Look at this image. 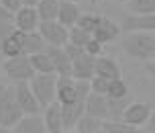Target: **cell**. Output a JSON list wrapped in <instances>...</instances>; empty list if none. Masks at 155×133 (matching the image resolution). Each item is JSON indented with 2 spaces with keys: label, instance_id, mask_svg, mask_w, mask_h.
I'll return each instance as SVG.
<instances>
[{
  "label": "cell",
  "instance_id": "obj_8",
  "mask_svg": "<svg viewBox=\"0 0 155 133\" xmlns=\"http://www.w3.org/2000/svg\"><path fill=\"white\" fill-rule=\"evenodd\" d=\"M124 33L131 31H153L155 33V12H147V15H139V12H131L124 15L120 21Z\"/></svg>",
  "mask_w": 155,
  "mask_h": 133
},
{
  "label": "cell",
  "instance_id": "obj_32",
  "mask_svg": "<svg viewBox=\"0 0 155 133\" xmlns=\"http://www.w3.org/2000/svg\"><path fill=\"white\" fill-rule=\"evenodd\" d=\"M108 84H110V78H104V76H98V74H94L92 80H90L92 92H98V94H106L108 92Z\"/></svg>",
  "mask_w": 155,
  "mask_h": 133
},
{
  "label": "cell",
  "instance_id": "obj_11",
  "mask_svg": "<svg viewBox=\"0 0 155 133\" xmlns=\"http://www.w3.org/2000/svg\"><path fill=\"white\" fill-rule=\"evenodd\" d=\"M47 53L49 57L53 60V66H55V74L57 76H71V55L68 53V49L63 45H47Z\"/></svg>",
  "mask_w": 155,
  "mask_h": 133
},
{
  "label": "cell",
  "instance_id": "obj_23",
  "mask_svg": "<svg viewBox=\"0 0 155 133\" xmlns=\"http://www.w3.org/2000/svg\"><path fill=\"white\" fill-rule=\"evenodd\" d=\"M139 127L129 125L123 119H104L102 121V133H135Z\"/></svg>",
  "mask_w": 155,
  "mask_h": 133
},
{
  "label": "cell",
  "instance_id": "obj_33",
  "mask_svg": "<svg viewBox=\"0 0 155 133\" xmlns=\"http://www.w3.org/2000/svg\"><path fill=\"white\" fill-rule=\"evenodd\" d=\"M84 49L88 51V53H92L94 57H98V55H104V43H102V41H98L96 37H92V39H90V43H88Z\"/></svg>",
  "mask_w": 155,
  "mask_h": 133
},
{
  "label": "cell",
  "instance_id": "obj_29",
  "mask_svg": "<svg viewBox=\"0 0 155 133\" xmlns=\"http://www.w3.org/2000/svg\"><path fill=\"white\" fill-rule=\"evenodd\" d=\"M129 94H131V90H129L127 82H124L120 76H118V78H112V80H110L106 96H110V98H123V96H129Z\"/></svg>",
  "mask_w": 155,
  "mask_h": 133
},
{
  "label": "cell",
  "instance_id": "obj_19",
  "mask_svg": "<svg viewBox=\"0 0 155 133\" xmlns=\"http://www.w3.org/2000/svg\"><path fill=\"white\" fill-rule=\"evenodd\" d=\"M80 16H82V10L78 6V2H71V0L59 2V16H57L59 23H63L65 27H74V25H78Z\"/></svg>",
  "mask_w": 155,
  "mask_h": 133
},
{
  "label": "cell",
  "instance_id": "obj_27",
  "mask_svg": "<svg viewBox=\"0 0 155 133\" xmlns=\"http://www.w3.org/2000/svg\"><path fill=\"white\" fill-rule=\"evenodd\" d=\"M15 29H16V25H15V12L0 4V39H4L6 35H10Z\"/></svg>",
  "mask_w": 155,
  "mask_h": 133
},
{
  "label": "cell",
  "instance_id": "obj_9",
  "mask_svg": "<svg viewBox=\"0 0 155 133\" xmlns=\"http://www.w3.org/2000/svg\"><path fill=\"white\" fill-rule=\"evenodd\" d=\"M153 113V104L151 102H131L123 115V121L135 127H145L149 117Z\"/></svg>",
  "mask_w": 155,
  "mask_h": 133
},
{
  "label": "cell",
  "instance_id": "obj_37",
  "mask_svg": "<svg viewBox=\"0 0 155 133\" xmlns=\"http://www.w3.org/2000/svg\"><path fill=\"white\" fill-rule=\"evenodd\" d=\"M147 72H149V74H151V76L155 78V62H151V63L147 66Z\"/></svg>",
  "mask_w": 155,
  "mask_h": 133
},
{
  "label": "cell",
  "instance_id": "obj_24",
  "mask_svg": "<svg viewBox=\"0 0 155 133\" xmlns=\"http://www.w3.org/2000/svg\"><path fill=\"white\" fill-rule=\"evenodd\" d=\"M31 62H33V68L37 74H53L55 72V66H53V60L49 57V53L45 51H39V53H33L31 55Z\"/></svg>",
  "mask_w": 155,
  "mask_h": 133
},
{
  "label": "cell",
  "instance_id": "obj_30",
  "mask_svg": "<svg viewBox=\"0 0 155 133\" xmlns=\"http://www.w3.org/2000/svg\"><path fill=\"white\" fill-rule=\"evenodd\" d=\"M129 8L131 12H139V15L155 12V0H129Z\"/></svg>",
  "mask_w": 155,
  "mask_h": 133
},
{
  "label": "cell",
  "instance_id": "obj_12",
  "mask_svg": "<svg viewBox=\"0 0 155 133\" xmlns=\"http://www.w3.org/2000/svg\"><path fill=\"white\" fill-rule=\"evenodd\" d=\"M0 53L4 57L23 55L25 53V31L15 29L10 35H6L4 39H0Z\"/></svg>",
  "mask_w": 155,
  "mask_h": 133
},
{
  "label": "cell",
  "instance_id": "obj_2",
  "mask_svg": "<svg viewBox=\"0 0 155 133\" xmlns=\"http://www.w3.org/2000/svg\"><path fill=\"white\" fill-rule=\"evenodd\" d=\"M2 72L6 74V78L12 80V84L16 82H31V78L37 74L33 68L31 55H15V57H4L2 63Z\"/></svg>",
  "mask_w": 155,
  "mask_h": 133
},
{
  "label": "cell",
  "instance_id": "obj_26",
  "mask_svg": "<svg viewBox=\"0 0 155 133\" xmlns=\"http://www.w3.org/2000/svg\"><path fill=\"white\" fill-rule=\"evenodd\" d=\"M131 94L129 96H123V98H110L108 96V117L106 119H123L127 107L131 104Z\"/></svg>",
  "mask_w": 155,
  "mask_h": 133
},
{
  "label": "cell",
  "instance_id": "obj_21",
  "mask_svg": "<svg viewBox=\"0 0 155 133\" xmlns=\"http://www.w3.org/2000/svg\"><path fill=\"white\" fill-rule=\"evenodd\" d=\"M45 49H47V41L43 39V35L39 33V29L25 33V53L27 55L39 53V51H45Z\"/></svg>",
  "mask_w": 155,
  "mask_h": 133
},
{
  "label": "cell",
  "instance_id": "obj_42",
  "mask_svg": "<svg viewBox=\"0 0 155 133\" xmlns=\"http://www.w3.org/2000/svg\"><path fill=\"white\" fill-rule=\"evenodd\" d=\"M71 2H78V4H80V2H82V0H71Z\"/></svg>",
  "mask_w": 155,
  "mask_h": 133
},
{
  "label": "cell",
  "instance_id": "obj_20",
  "mask_svg": "<svg viewBox=\"0 0 155 133\" xmlns=\"http://www.w3.org/2000/svg\"><path fill=\"white\" fill-rule=\"evenodd\" d=\"M96 74L104 76V78H118L120 76V66L116 63V60L106 57V55H98L96 57Z\"/></svg>",
  "mask_w": 155,
  "mask_h": 133
},
{
  "label": "cell",
  "instance_id": "obj_17",
  "mask_svg": "<svg viewBox=\"0 0 155 133\" xmlns=\"http://www.w3.org/2000/svg\"><path fill=\"white\" fill-rule=\"evenodd\" d=\"M86 113L98 119H106L108 117V96L98 92H90L88 98H86Z\"/></svg>",
  "mask_w": 155,
  "mask_h": 133
},
{
  "label": "cell",
  "instance_id": "obj_41",
  "mask_svg": "<svg viewBox=\"0 0 155 133\" xmlns=\"http://www.w3.org/2000/svg\"><path fill=\"white\" fill-rule=\"evenodd\" d=\"M112 2H129V0H112Z\"/></svg>",
  "mask_w": 155,
  "mask_h": 133
},
{
  "label": "cell",
  "instance_id": "obj_15",
  "mask_svg": "<svg viewBox=\"0 0 155 133\" xmlns=\"http://www.w3.org/2000/svg\"><path fill=\"white\" fill-rule=\"evenodd\" d=\"M120 33H123V27L118 23H114V21H110V19H106V16H102L100 25L94 29V37L98 41H102L104 45L106 43H112V41H116L118 37H120Z\"/></svg>",
  "mask_w": 155,
  "mask_h": 133
},
{
  "label": "cell",
  "instance_id": "obj_22",
  "mask_svg": "<svg viewBox=\"0 0 155 133\" xmlns=\"http://www.w3.org/2000/svg\"><path fill=\"white\" fill-rule=\"evenodd\" d=\"M102 121L104 119H98V117H94V115L86 113L84 117L76 123L74 131H78V133H102Z\"/></svg>",
  "mask_w": 155,
  "mask_h": 133
},
{
  "label": "cell",
  "instance_id": "obj_34",
  "mask_svg": "<svg viewBox=\"0 0 155 133\" xmlns=\"http://www.w3.org/2000/svg\"><path fill=\"white\" fill-rule=\"evenodd\" d=\"M0 4L6 6L8 10H12V12H16L18 8L23 6V0H0Z\"/></svg>",
  "mask_w": 155,
  "mask_h": 133
},
{
  "label": "cell",
  "instance_id": "obj_16",
  "mask_svg": "<svg viewBox=\"0 0 155 133\" xmlns=\"http://www.w3.org/2000/svg\"><path fill=\"white\" fill-rule=\"evenodd\" d=\"M43 119H45V127L49 133H61L65 131L63 127V117H61V104L55 101L51 104H47L43 109Z\"/></svg>",
  "mask_w": 155,
  "mask_h": 133
},
{
  "label": "cell",
  "instance_id": "obj_4",
  "mask_svg": "<svg viewBox=\"0 0 155 133\" xmlns=\"http://www.w3.org/2000/svg\"><path fill=\"white\" fill-rule=\"evenodd\" d=\"M25 117V111L16 102V86H10V92L4 101H0V127L12 129V127Z\"/></svg>",
  "mask_w": 155,
  "mask_h": 133
},
{
  "label": "cell",
  "instance_id": "obj_10",
  "mask_svg": "<svg viewBox=\"0 0 155 133\" xmlns=\"http://www.w3.org/2000/svg\"><path fill=\"white\" fill-rule=\"evenodd\" d=\"M15 25H16V29H21L25 33L37 31L39 25H41V16H39L37 6H27V4H23L15 12Z\"/></svg>",
  "mask_w": 155,
  "mask_h": 133
},
{
  "label": "cell",
  "instance_id": "obj_7",
  "mask_svg": "<svg viewBox=\"0 0 155 133\" xmlns=\"http://www.w3.org/2000/svg\"><path fill=\"white\" fill-rule=\"evenodd\" d=\"M71 76L78 80H92V76L96 74V57L92 53H88L86 49H82L80 53L71 60Z\"/></svg>",
  "mask_w": 155,
  "mask_h": 133
},
{
  "label": "cell",
  "instance_id": "obj_36",
  "mask_svg": "<svg viewBox=\"0 0 155 133\" xmlns=\"http://www.w3.org/2000/svg\"><path fill=\"white\" fill-rule=\"evenodd\" d=\"M8 92H10V86L8 84H0V101H4Z\"/></svg>",
  "mask_w": 155,
  "mask_h": 133
},
{
  "label": "cell",
  "instance_id": "obj_40",
  "mask_svg": "<svg viewBox=\"0 0 155 133\" xmlns=\"http://www.w3.org/2000/svg\"><path fill=\"white\" fill-rule=\"evenodd\" d=\"M90 2H92V4H100L102 0H90Z\"/></svg>",
  "mask_w": 155,
  "mask_h": 133
},
{
  "label": "cell",
  "instance_id": "obj_13",
  "mask_svg": "<svg viewBox=\"0 0 155 133\" xmlns=\"http://www.w3.org/2000/svg\"><path fill=\"white\" fill-rule=\"evenodd\" d=\"M59 104L78 101V80L74 76H59L57 78V98Z\"/></svg>",
  "mask_w": 155,
  "mask_h": 133
},
{
  "label": "cell",
  "instance_id": "obj_1",
  "mask_svg": "<svg viewBox=\"0 0 155 133\" xmlns=\"http://www.w3.org/2000/svg\"><path fill=\"white\" fill-rule=\"evenodd\" d=\"M123 51L133 60L147 62L155 57V33L153 31H131L123 39Z\"/></svg>",
  "mask_w": 155,
  "mask_h": 133
},
{
  "label": "cell",
  "instance_id": "obj_25",
  "mask_svg": "<svg viewBox=\"0 0 155 133\" xmlns=\"http://www.w3.org/2000/svg\"><path fill=\"white\" fill-rule=\"evenodd\" d=\"M59 2L61 0H39L37 10L41 21H55L59 16Z\"/></svg>",
  "mask_w": 155,
  "mask_h": 133
},
{
  "label": "cell",
  "instance_id": "obj_35",
  "mask_svg": "<svg viewBox=\"0 0 155 133\" xmlns=\"http://www.w3.org/2000/svg\"><path fill=\"white\" fill-rule=\"evenodd\" d=\"M145 131H149V133H155V109H153V113H151V117H149V121H147V125L143 127Z\"/></svg>",
  "mask_w": 155,
  "mask_h": 133
},
{
  "label": "cell",
  "instance_id": "obj_6",
  "mask_svg": "<svg viewBox=\"0 0 155 133\" xmlns=\"http://www.w3.org/2000/svg\"><path fill=\"white\" fill-rule=\"evenodd\" d=\"M16 102L21 104V109L25 111V115H37L43 111L39 98L35 96L33 88L29 82H16Z\"/></svg>",
  "mask_w": 155,
  "mask_h": 133
},
{
  "label": "cell",
  "instance_id": "obj_28",
  "mask_svg": "<svg viewBox=\"0 0 155 133\" xmlns=\"http://www.w3.org/2000/svg\"><path fill=\"white\" fill-rule=\"evenodd\" d=\"M94 35L90 31H86V29H82L80 25H74V27H70V41L68 43H74V45H80V47H86L88 43H90V39H92Z\"/></svg>",
  "mask_w": 155,
  "mask_h": 133
},
{
  "label": "cell",
  "instance_id": "obj_39",
  "mask_svg": "<svg viewBox=\"0 0 155 133\" xmlns=\"http://www.w3.org/2000/svg\"><path fill=\"white\" fill-rule=\"evenodd\" d=\"M2 63H4V55L0 53V70H2Z\"/></svg>",
  "mask_w": 155,
  "mask_h": 133
},
{
  "label": "cell",
  "instance_id": "obj_38",
  "mask_svg": "<svg viewBox=\"0 0 155 133\" xmlns=\"http://www.w3.org/2000/svg\"><path fill=\"white\" fill-rule=\"evenodd\" d=\"M23 4H27V6H37L39 0H23Z\"/></svg>",
  "mask_w": 155,
  "mask_h": 133
},
{
  "label": "cell",
  "instance_id": "obj_18",
  "mask_svg": "<svg viewBox=\"0 0 155 133\" xmlns=\"http://www.w3.org/2000/svg\"><path fill=\"white\" fill-rule=\"evenodd\" d=\"M15 133H45L47 127H45V119L37 115H25L15 127H12Z\"/></svg>",
  "mask_w": 155,
  "mask_h": 133
},
{
  "label": "cell",
  "instance_id": "obj_14",
  "mask_svg": "<svg viewBox=\"0 0 155 133\" xmlns=\"http://www.w3.org/2000/svg\"><path fill=\"white\" fill-rule=\"evenodd\" d=\"M86 115V101L78 98L74 102L61 104V117H63V127L65 129H74L76 123Z\"/></svg>",
  "mask_w": 155,
  "mask_h": 133
},
{
  "label": "cell",
  "instance_id": "obj_3",
  "mask_svg": "<svg viewBox=\"0 0 155 133\" xmlns=\"http://www.w3.org/2000/svg\"><path fill=\"white\" fill-rule=\"evenodd\" d=\"M57 78L59 76L55 72L53 74H35L31 78V82H29L43 109L47 104L55 102V98H57Z\"/></svg>",
  "mask_w": 155,
  "mask_h": 133
},
{
  "label": "cell",
  "instance_id": "obj_31",
  "mask_svg": "<svg viewBox=\"0 0 155 133\" xmlns=\"http://www.w3.org/2000/svg\"><path fill=\"white\" fill-rule=\"evenodd\" d=\"M100 21H102V16H100V15H92V12H86V15L80 16L78 25H80L82 29H86V31L94 33V29H96V27L100 25Z\"/></svg>",
  "mask_w": 155,
  "mask_h": 133
},
{
  "label": "cell",
  "instance_id": "obj_5",
  "mask_svg": "<svg viewBox=\"0 0 155 133\" xmlns=\"http://www.w3.org/2000/svg\"><path fill=\"white\" fill-rule=\"evenodd\" d=\"M39 33L43 35L47 45H65L70 41V27L59 23L57 19L55 21H41Z\"/></svg>",
  "mask_w": 155,
  "mask_h": 133
}]
</instances>
